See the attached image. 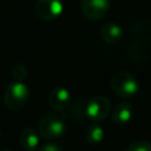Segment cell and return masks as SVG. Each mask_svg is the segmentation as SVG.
Here are the masks:
<instances>
[{
	"mask_svg": "<svg viewBox=\"0 0 151 151\" xmlns=\"http://www.w3.org/2000/svg\"><path fill=\"white\" fill-rule=\"evenodd\" d=\"M0 137H1V130H0Z\"/></svg>",
	"mask_w": 151,
	"mask_h": 151,
	"instance_id": "cell-15",
	"label": "cell"
},
{
	"mask_svg": "<svg viewBox=\"0 0 151 151\" xmlns=\"http://www.w3.org/2000/svg\"><path fill=\"white\" fill-rule=\"evenodd\" d=\"M80 9L87 19L97 21L106 17L110 9V0H81Z\"/></svg>",
	"mask_w": 151,
	"mask_h": 151,
	"instance_id": "cell-4",
	"label": "cell"
},
{
	"mask_svg": "<svg viewBox=\"0 0 151 151\" xmlns=\"http://www.w3.org/2000/svg\"><path fill=\"white\" fill-rule=\"evenodd\" d=\"M37 151H63L61 147H59V145L50 143V144H45L42 146H40Z\"/></svg>",
	"mask_w": 151,
	"mask_h": 151,
	"instance_id": "cell-14",
	"label": "cell"
},
{
	"mask_svg": "<svg viewBox=\"0 0 151 151\" xmlns=\"http://www.w3.org/2000/svg\"><path fill=\"white\" fill-rule=\"evenodd\" d=\"M64 131L65 124L63 119L54 113H47L39 120L38 133L44 139H57L63 136Z\"/></svg>",
	"mask_w": 151,
	"mask_h": 151,
	"instance_id": "cell-3",
	"label": "cell"
},
{
	"mask_svg": "<svg viewBox=\"0 0 151 151\" xmlns=\"http://www.w3.org/2000/svg\"><path fill=\"white\" fill-rule=\"evenodd\" d=\"M85 134H86L87 142H90L91 144H98L104 138V130H103V127L100 125L92 124V125L87 126Z\"/></svg>",
	"mask_w": 151,
	"mask_h": 151,
	"instance_id": "cell-11",
	"label": "cell"
},
{
	"mask_svg": "<svg viewBox=\"0 0 151 151\" xmlns=\"http://www.w3.org/2000/svg\"><path fill=\"white\" fill-rule=\"evenodd\" d=\"M20 144L21 146L27 150V151H33L39 146V142H40V134L31 129V127H25L21 132H20V137H19Z\"/></svg>",
	"mask_w": 151,
	"mask_h": 151,
	"instance_id": "cell-10",
	"label": "cell"
},
{
	"mask_svg": "<svg viewBox=\"0 0 151 151\" xmlns=\"http://www.w3.org/2000/svg\"><path fill=\"white\" fill-rule=\"evenodd\" d=\"M111 111V104L104 96H96L87 103L86 116L93 122L104 120Z\"/></svg>",
	"mask_w": 151,
	"mask_h": 151,
	"instance_id": "cell-5",
	"label": "cell"
},
{
	"mask_svg": "<svg viewBox=\"0 0 151 151\" xmlns=\"http://www.w3.org/2000/svg\"><path fill=\"white\" fill-rule=\"evenodd\" d=\"M112 120L118 124V125H124L127 122L131 120L132 116H133V107L130 103L124 101L120 103L118 105H116V107L112 110Z\"/></svg>",
	"mask_w": 151,
	"mask_h": 151,
	"instance_id": "cell-9",
	"label": "cell"
},
{
	"mask_svg": "<svg viewBox=\"0 0 151 151\" xmlns=\"http://www.w3.org/2000/svg\"><path fill=\"white\" fill-rule=\"evenodd\" d=\"M26 74H27V71H26V66L21 63L17 64L14 67H13V71H12V76L15 80H20L22 81L25 78H26Z\"/></svg>",
	"mask_w": 151,
	"mask_h": 151,
	"instance_id": "cell-13",
	"label": "cell"
},
{
	"mask_svg": "<svg viewBox=\"0 0 151 151\" xmlns=\"http://www.w3.org/2000/svg\"><path fill=\"white\" fill-rule=\"evenodd\" d=\"M126 151H151V143L147 140H138L132 143Z\"/></svg>",
	"mask_w": 151,
	"mask_h": 151,
	"instance_id": "cell-12",
	"label": "cell"
},
{
	"mask_svg": "<svg viewBox=\"0 0 151 151\" xmlns=\"http://www.w3.org/2000/svg\"><path fill=\"white\" fill-rule=\"evenodd\" d=\"M29 97V91L27 85L20 80H13L6 87L4 92V101L6 106L11 110L18 111L22 109Z\"/></svg>",
	"mask_w": 151,
	"mask_h": 151,
	"instance_id": "cell-1",
	"label": "cell"
},
{
	"mask_svg": "<svg viewBox=\"0 0 151 151\" xmlns=\"http://www.w3.org/2000/svg\"><path fill=\"white\" fill-rule=\"evenodd\" d=\"M64 9L61 0H38L35 4L37 15L46 21L58 18Z\"/></svg>",
	"mask_w": 151,
	"mask_h": 151,
	"instance_id": "cell-6",
	"label": "cell"
},
{
	"mask_svg": "<svg viewBox=\"0 0 151 151\" xmlns=\"http://www.w3.org/2000/svg\"><path fill=\"white\" fill-rule=\"evenodd\" d=\"M4 151H9V150H4Z\"/></svg>",
	"mask_w": 151,
	"mask_h": 151,
	"instance_id": "cell-16",
	"label": "cell"
},
{
	"mask_svg": "<svg viewBox=\"0 0 151 151\" xmlns=\"http://www.w3.org/2000/svg\"><path fill=\"white\" fill-rule=\"evenodd\" d=\"M99 35L106 44H117L123 37V29L116 22H106L100 27Z\"/></svg>",
	"mask_w": 151,
	"mask_h": 151,
	"instance_id": "cell-8",
	"label": "cell"
},
{
	"mask_svg": "<svg viewBox=\"0 0 151 151\" xmlns=\"http://www.w3.org/2000/svg\"><path fill=\"white\" fill-rule=\"evenodd\" d=\"M71 99V93L67 88L65 87H55L53 88L50 94H48V101H50V105L53 107V110L55 111H59V110H63L66 107V105L68 104Z\"/></svg>",
	"mask_w": 151,
	"mask_h": 151,
	"instance_id": "cell-7",
	"label": "cell"
},
{
	"mask_svg": "<svg viewBox=\"0 0 151 151\" xmlns=\"http://www.w3.org/2000/svg\"><path fill=\"white\" fill-rule=\"evenodd\" d=\"M110 84L113 92L122 98H129L134 96L139 88V84L137 79L126 71L114 72L111 77Z\"/></svg>",
	"mask_w": 151,
	"mask_h": 151,
	"instance_id": "cell-2",
	"label": "cell"
}]
</instances>
